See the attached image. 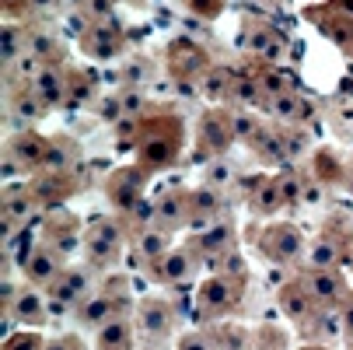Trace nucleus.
I'll return each mask as SVG.
<instances>
[{
  "label": "nucleus",
  "mask_w": 353,
  "mask_h": 350,
  "mask_svg": "<svg viewBox=\"0 0 353 350\" xmlns=\"http://www.w3.org/2000/svg\"><path fill=\"white\" fill-rule=\"evenodd\" d=\"M179 147H182V123L179 116L168 119V126L158 123H140L137 137V165L143 172H158L179 162Z\"/></svg>",
  "instance_id": "nucleus-1"
},
{
  "label": "nucleus",
  "mask_w": 353,
  "mask_h": 350,
  "mask_svg": "<svg viewBox=\"0 0 353 350\" xmlns=\"http://www.w3.org/2000/svg\"><path fill=\"white\" fill-rule=\"evenodd\" d=\"M88 294H94V277H91V266H63V273L46 287V298H49V315H63V312H74Z\"/></svg>",
  "instance_id": "nucleus-2"
},
{
  "label": "nucleus",
  "mask_w": 353,
  "mask_h": 350,
  "mask_svg": "<svg viewBox=\"0 0 353 350\" xmlns=\"http://www.w3.org/2000/svg\"><path fill=\"white\" fill-rule=\"evenodd\" d=\"M241 277H224V273H214L207 277L203 284L196 287V309L203 319H224L231 315V309H238L241 302Z\"/></svg>",
  "instance_id": "nucleus-3"
},
{
  "label": "nucleus",
  "mask_w": 353,
  "mask_h": 350,
  "mask_svg": "<svg viewBox=\"0 0 353 350\" xmlns=\"http://www.w3.org/2000/svg\"><path fill=\"white\" fill-rule=\"evenodd\" d=\"M133 322H137V333L143 340L161 343L175 329V309L165 302V298H140V302L133 305Z\"/></svg>",
  "instance_id": "nucleus-4"
},
{
  "label": "nucleus",
  "mask_w": 353,
  "mask_h": 350,
  "mask_svg": "<svg viewBox=\"0 0 353 350\" xmlns=\"http://www.w3.org/2000/svg\"><path fill=\"white\" fill-rule=\"evenodd\" d=\"M256 242L273 263H294L301 253H305V235H301L294 224H270L263 235H256Z\"/></svg>",
  "instance_id": "nucleus-5"
},
{
  "label": "nucleus",
  "mask_w": 353,
  "mask_h": 350,
  "mask_svg": "<svg viewBox=\"0 0 353 350\" xmlns=\"http://www.w3.org/2000/svg\"><path fill=\"white\" fill-rule=\"evenodd\" d=\"M105 196H109V204H112L123 217H130L133 207L143 200V168L137 165V168H119V172H112L109 182H105Z\"/></svg>",
  "instance_id": "nucleus-6"
},
{
  "label": "nucleus",
  "mask_w": 353,
  "mask_h": 350,
  "mask_svg": "<svg viewBox=\"0 0 353 350\" xmlns=\"http://www.w3.org/2000/svg\"><path fill=\"white\" fill-rule=\"evenodd\" d=\"M21 270H25L28 284L49 287V284H53V280L63 273V253H60V249H53L49 242H39L35 249H28V253H25Z\"/></svg>",
  "instance_id": "nucleus-7"
},
{
  "label": "nucleus",
  "mask_w": 353,
  "mask_h": 350,
  "mask_svg": "<svg viewBox=\"0 0 353 350\" xmlns=\"http://www.w3.org/2000/svg\"><path fill=\"white\" fill-rule=\"evenodd\" d=\"M116 315H130V312H123V305L116 302V298L102 287V291H94V294H88L84 302L74 309V319H77V326L81 329H88V333H98L105 322H112Z\"/></svg>",
  "instance_id": "nucleus-8"
},
{
  "label": "nucleus",
  "mask_w": 353,
  "mask_h": 350,
  "mask_svg": "<svg viewBox=\"0 0 353 350\" xmlns=\"http://www.w3.org/2000/svg\"><path fill=\"white\" fill-rule=\"evenodd\" d=\"M147 273L154 277L158 284H189L192 277H196V253L189 245H182V249H168V253L158 260V263H150L147 266Z\"/></svg>",
  "instance_id": "nucleus-9"
},
{
  "label": "nucleus",
  "mask_w": 353,
  "mask_h": 350,
  "mask_svg": "<svg viewBox=\"0 0 353 350\" xmlns=\"http://www.w3.org/2000/svg\"><path fill=\"white\" fill-rule=\"evenodd\" d=\"M234 217H217L210 228L203 231H192V238L185 242L196 256H224L234 249Z\"/></svg>",
  "instance_id": "nucleus-10"
},
{
  "label": "nucleus",
  "mask_w": 353,
  "mask_h": 350,
  "mask_svg": "<svg viewBox=\"0 0 353 350\" xmlns=\"http://www.w3.org/2000/svg\"><path fill=\"white\" fill-rule=\"evenodd\" d=\"M297 280L305 284V291L312 294L319 309H332L346 298V280L339 277V270H305Z\"/></svg>",
  "instance_id": "nucleus-11"
},
{
  "label": "nucleus",
  "mask_w": 353,
  "mask_h": 350,
  "mask_svg": "<svg viewBox=\"0 0 353 350\" xmlns=\"http://www.w3.org/2000/svg\"><path fill=\"white\" fill-rule=\"evenodd\" d=\"M11 319L28 326V329H39L46 326L49 319V298H46V287H21L14 298H11Z\"/></svg>",
  "instance_id": "nucleus-12"
},
{
  "label": "nucleus",
  "mask_w": 353,
  "mask_h": 350,
  "mask_svg": "<svg viewBox=\"0 0 353 350\" xmlns=\"http://www.w3.org/2000/svg\"><path fill=\"white\" fill-rule=\"evenodd\" d=\"M28 88L35 91V98H39L49 113L60 109V106H67V98H70V81H67V74H63L57 64H46V67L32 77Z\"/></svg>",
  "instance_id": "nucleus-13"
},
{
  "label": "nucleus",
  "mask_w": 353,
  "mask_h": 350,
  "mask_svg": "<svg viewBox=\"0 0 353 350\" xmlns=\"http://www.w3.org/2000/svg\"><path fill=\"white\" fill-rule=\"evenodd\" d=\"M81 49L91 57V60H112L123 53V32L112 25V21H102V25H88V32L81 35Z\"/></svg>",
  "instance_id": "nucleus-14"
},
{
  "label": "nucleus",
  "mask_w": 353,
  "mask_h": 350,
  "mask_svg": "<svg viewBox=\"0 0 353 350\" xmlns=\"http://www.w3.org/2000/svg\"><path fill=\"white\" fill-rule=\"evenodd\" d=\"M224 204H221V189L214 186H199L189 189V231H203L221 217Z\"/></svg>",
  "instance_id": "nucleus-15"
},
{
  "label": "nucleus",
  "mask_w": 353,
  "mask_h": 350,
  "mask_svg": "<svg viewBox=\"0 0 353 350\" xmlns=\"http://www.w3.org/2000/svg\"><path fill=\"white\" fill-rule=\"evenodd\" d=\"M245 49L252 57H259L263 64H280L283 57V35L270 25H256L245 21Z\"/></svg>",
  "instance_id": "nucleus-16"
},
{
  "label": "nucleus",
  "mask_w": 353,
  "mask_h": 350,
  "mask_svg": "<svg viewBox=\"0 0 353 350\" xmlns=\"http://www.w3.org/2000/svg\"><path fill=\"white\" fill-rule=\"evenodd\" d=\"M137 322L133 315H116L112 322H105L94 333V350H137Z\"/></svg>",
  "instance_id": "nucleus-17"
},
{
  "label": "nucleus",
  "mask_w": 353,
  "mask_h": 350,
  "mask_svg": "<svg viewBox=\"0 0 353 350\" xmlns=\"http://www.w3.org/2000/svg\"><path fill=\"white\" fill-rule=\"evenodd\" d=\"M154 204H158V228H189V189L172 186Z\"/></svg>",
  "instance_id": "nucleus-18"
},
{
  "label": "nucleus",
  "mask_w": 353,
  "mask_h": 350,
  "mask_svg": "<svg viewBox=\"0 0 353 350\" xmlns=\"http://www.w3.org/2000/svg\"><path fill=\"white\" fill-rule=\"evenodd\" d=\"M276 302H280V312H283L290 322H297V326H305V322L312 319V312H315L312 294L305 291V284H301V280L283 284L280 294H276Z\"/></svg>",
  "instance_id": "nucleus-19"
},
{
  "label": "nucleus",
  "mask_w": 353,
  "mask_h": 350,
  "mask_svg": "<svg viewBox=\"0 0 353 350\" xmlns=\"http://www.w3.org/2000/svg\"><path fill=\"white\" fill-rule=\"evenodd\" d=\"M77 162V144L70 137H49V147H46V158H42V175H70Z\"/></svg>",
  "instance_id": "nucleus-20"
},
{
  "label": "nucleus",
  "mask_w": 353,
  "mask_h": 350,
  "mask_svg": "<svg viewBox=\"0 0 353 350\" xmlns=\"http://www.w3.org/2000/svg\"><path fill=\"white\" fill-rule=\"evenodd\" d=\"M266 113L276 119V123H283V126H301L308 119V102L301 98L297 91H287V95H276V98H266Z\"/></svg>",
  "instance_id": "nucleus-21"
},
{
  "label": "nucleus",
  "mask_w": 353,
  "mask_h": 350,
  "mask_svg": "<svg viewBox=\"0 0 353 350\" xmlns=\"http://www.w3.org/2000/svg\"><path fill=\"white\" fill-rule=\"evenodd\" d=\"M133 249H137V260H140L143 270H147L150 263H158V260L168 253L172 242H168V231H165V228H143V231L133 235Z\"/></svg>",
  "instance_id": "nucleus-22"
},
{
  "label": "nucleus",
  "mask_w": 353,
  "mask_h": 350,
  "mask_svg": "<svg viewBox=\"0 0 353 350\" xmlns=\"http://www.w3.org/2000/svg\"><path fill=\"white\" fill-rule=\"evenodd\" d=\"M35 204H39V196L32 189H21V186L4 189V221H11L14 228L25 224L35 214Z\"/></svg>",
  "instance_id": "nucleus-23"
},
{
  "label": "nucleus",
  "mask_w": 353,
  "mask_h": 350,
  "mask_svg": "<svg viewBox=\"0 0 353 350\" xmlns=\"http://www.w3.org/2000/svg\"><path fill=\"white\" fill-rule=\"evenodd\" d=\"M248 147H252V155L259 158V165H280V162L287 158L283 137H280V133H273L270 126H263L256 137H252V140H248Z\"/></svg>",
  "instance_id": "nucleus-24"
},
{
  "label": "nucleus",
  "mask_w": 353,
  "mask_h": 350,
  "mask_svg": "<svg viewBox=\"0 0 353 350\" xmlns=\"http://www.w3.org/2000/svg\"><path fill=\"white\" fill-rule=\"evenodd\" d=\"M280 207H283L280 182H276V179H259L256 193H252V200H248V211L256 214V217H273Z\"/></svg>",
  "instance_id": "nucleus-25"
},
{
  "label": "nucleus",
  "mask_w": 353,
  "mask_h": 350,
  "mask_svg": "<svg viewBox=\"0 0 353 350\" xmlns=\"http://www.w3.org/2000/svg\"><path fill=\"white\" fill-rule=\"evenodd\" d=\"M196 88H199V95L207 98V102H224V98L231 95V74L224 70V67H203V74L196 77Z\"/></svg>",
  "instance_id": "nucleus-26"
},
{
  "label": "nucleus",
  "mask_w": 353,
  "mask_h": 350,
  "mask_svg": "<svg viewBox=\"0 0 353 350\" xmlns=\"http://www.w3.org/2000/svg\"><path fill=\"white\" fill-rule=\"evenodd\" d=\"M46 113H49V109L35 98V91H32V88H25V91H14V95H11V119H14L18 126H32V123H39Z\"/></svg>",
  "instance_id": "nucleus-27"
},
{
  "label": "nucleus",
  "mask_w": 353,
  "mask_h": 350,
  "mask_svg": "<svg viewBox=\"0 0 353 350\" xmlns=\"http://www.w3.org/2000/svg\"><path fill=\"white\" fill-rule=\"evenodd\" d=\"M46 147H49V140H46V137H39V133H18V137L11 140V151L21 158V165H25V168H42Z\"/></svg>",
  "instance_id": "nucleus-28"
},
{
  "label": "nucleus",
  "mask_w": 353,
  "mask_h": 350,
  "mask_svg": "<svg viewBox=\"0 0 353 350\" xmlns=\"http://www.w3.org/2000/svg\"><path fill=\"white\" fill-rule=\"evenodd\" d=\"M25 53H28V35L18 25H4V32H0V60H4V67H14Z\"/></svg>",
  "instance_id": "nucleus-29"
},
{
  "label": "nucleus",
  "mask_w": 353,
  "mask_h": 350,
  "mask_svg": "<svg viewBox=\"0 0 353 350\" xmlns=\"http://www.w3.org/2000/svg\"><path fill=\"white\" fill-rule=\"evenodd\" d=\"M259 91H263V98H276V95H287V91H294V81H290V74L283 70V67H276V64H263V70H259Z\"/></svg>",
  "instance_id": "nucleus-30"
},
{
  "label": "nucleus",
  "mask_w": 353,
  "mask_h": 350,
  "mask_svg": "<svg viewBox=\"0 0 353 350\" xmlns=\"http://www.w3.org/2000/svg\"><path fill=\"white\" fill-rule=\"evenodd\" d=\"M84 238H94V242H105V245H112V249H123L126 228H123L116 217H94V221L88 224Z\"/></svg>",
  "instance_id": "nucleus-31"
},
{
  "label": "nucleus",
  "mask_w": 353,
  "mask_h": 350,
  "mask_svg": "<svg viewBox=\"0 0 353 350\" xmlns=\"http://www.w3.org/2000/svg\"><path fill=\"white\" fill-rule=\"evenodd\" d=\"M339 260H343V249L332 238H319L308 249V270H336Z\"/></svg>",
  "instance_id": "nucleus-32"
},
{
  "label": "nucleus",
  "mask_w": 353,
  "mask_h": 350,
  "mask_svg": "<svg viewBox=\"0 0 353 350\" xmlns=\"http://www.w3.org/2000/svg\"><path fill=\"white\" fill-rule=\"evenodd\" d=\"M224 123H228V133H231V140H241V144H248L252 137H256V133L263 130L259 116H252L248 109H234L231 116H224Z\"/></svg>",
  "instance_id": "nucleus-33"
},
{
  "label": "nucleus",
  "mask_w": 353,
  "mask_h": 350,
  "mask_svg": "<svg viewBox=\"0 0 353 350\" xmlns=\"http://www.w3.org/2000/svg\"><path fill=\"white\" fill-rule=\"evenodd\" d=\"M259 81L256 77H231V102L234 106H241V109H248V106H256L259 102Z\"/></svg>",
  "instance_id": "nucleus-34"
},
{
  "label": "nucleus",
  "mask_w": 353,
  "mask_h": 350,
  "mask_svg": "<svg viewBox=\"0 0 353 350\" xmlns=\"http://www.w3.org/2000/svg\"><path fill=\"white\" fill-rule=\"evenodd\" d=\"M84 256H88L91 270H102V266H112L119 260V249H112L105 242H94V238H84Z\"/></svg>",
  "instance_id": "nucleus-35"
},
{
  "label": "nucleus",
  "mask_w": 353,
  "mask_h": 350,
  "mask_svg": "<svg viewBox=\"0 0 353 350\" xmlns=\"http://www.w3.org/2000/svg\"><path fill=\"white\" fill-rule=\"evenodd\" d=\"M116 106H119V119H123V116L140 119V113L147 109V95H143L140 88H123L119 98H116Z\"/></svg>",
  "instance_id": "nucleus-36"
},
{
  "label": "nucleus",
  "mask_w": 353,
  "mask_h": 350,
  "mask_svg": "<svg viewBox=\"0 0 353 350\" xmlns=\"http://www.w3.org/2000/svg\"><path fill=\"white\" fill-rule=\"evenodd\" d=\"M4 350H46V340L39 329H21L4 340Z\"/></svg>",
  "instance_id": "nucleus-37"
},
{
  "label": "nucleus",
  "mask_w": 353,
  "mask_h": 350,
  "mask_svg": "<svg viewBox=\"0 0 353 350\" xmlns=\"http://www.w3.org/2000/svg\"><path fill=\"white\" fill-rule=\"evenodd\" d=\"M67 81H70V98H67V106H84L88 98L94 95V81H88V74H67Z\"/></svg>",
  "instance_id": "nucleus-38"
},
{
  "label": "nucleus",
  "mask_w": 353,
  "mask_h": 350,
  "mask_svg": "<svg viewBox=\"0 0 353 350\" xmlns=\"http://www.w3.org/2000/svg\"><path fill=\"white\" fill-rule=\"evenodd\" d=\"M234 179V168L224 162V158H217V162H207V172H203V186H214V189H224L228 182Z\"/></svg>",
  "instance_id": "nucleus-39"
},
{
  "label": "nucleus",
  "mask_w": 353,
  "mask_h": 350,
  "mask_svg": "<svg viewBox=\"0 0 353 350\" xmlns=\"http://www.w3.org/2000/svg\"><path fill=\"white\" fill-rule=\"evenodd\" d=\"M280 196H283V207H301V193H305V182H301L294 172L280 175Z\"/></svg>",
  "instance_id": "nucleus-40"
},
{
  "label": "nucleus",
  "mask_w": 353,
  "mask_h": 350,
  "mask_svg": "<svg viewBox=\"0 0 353 350\" xmlns=\"http://www.w3.org/2000/svg\"><path fill=\"white\" fill-rule=\"evenodd\" d=\"M116 4H119V0H84V8H81V11L88 14V21L102 25V21H112Z\"/></svg>",
  "instance_id": "nucleus-41"
},
{
  "label": "nucleus",
  "mask_w": 353,
  "mask_h": 350,
  "mask_svg": "<svg viewBox=\"0 0 353 350\" xmlns=\"http://www.w3.org/2000/svg\"><path fill=\"white\" fill-rule=\"evenodd\" d=\"M28 53H32V57H39L42 64H53V53H57V42H53V35H46V32L28 35Z\"/></svg>",
  "instance_id": "nucleus-42"
},
{
  "label": "nucleus",
  "mask_w": 353,
  "mask_h": 350,
  "mask_svg": "<svg viewBox=\"0 0 353 350\" xmlns=\"http://www.w3.org/2000/svg\"><path fill=\"white\" fill-rule=\"evenodd\" d=\"M217 350L224 347V350H248V333L241 329V326H224L221 333H217Z\"/></svg>",
  "instance_id": "nucleus-43"
},
{
  "label": "nucleus",
  "mask_w": 353,
  "mask_h": 350,
  "mask_svg": "<svg viewBox=\"0 0 353 350\" xmlns=\"http://www.w3.org/2000/svg\"><path fill=\"white\" fill-rule=\"evenodd\" d=\"M179 350H217V343H214V336H207V333H185V336L179 340Z\"/></svg>",
  "instance_id": "nucleus-44"
},
{
  "label": "nucleus",
  "mask_w": 353,
  "mask_h": 350,
  "mask_svg": "<svg viewBox=\"0 0 353 350\" xmlns=\"http://www.w3.org/2000/svg\"><path fill=\"white\" fill-rule=\"evenodd\" d=\"M18 172H28V168L21 165V158L8 147V151H4V179H18Z\"/></svg>",
  "instance_id": "nucleus-45"
},
{
  "label": "nucleus",
  "mask_w": 353,
  "mask_h": 350,
  "mask_svg": "<svg viewBox=\"0 0 353 350\" xmlns=\"http://www.w3.org/2000/svg\"><path fill=\"white\" fill-rule=\"evenodd\" d=\"M25 4H28L32 14H57L63 0H25Z\"/></svg>",
  "instance_id": "nucleus-46"
},
{
  "label": "nucleus",
  "mask_w": 353,
  "mask_h": 350,
  "mask_svg": "<svg viewBox=\"0 0 353 350\" xmlns=\"http://www.w3.org/2000/svg\"><path fill=\"white\" fill-rule=\"evenodd\" d=\"M339 326H343V333L353 340V294L346 298V305H343V312H339Z\"/></svg>",
  "instance_id": "nucleus-47"
},
{
  "label": "nucleus",
  "mask_w": 353,
  "mask_h": 350,
  "mask_svg": "<svg viewBox=\"0 0 353 350\" xmlns=\"http://www.w3.org/2000/svg\"><path fill=\"white\" fill-rule=\"evenodd\" d=\"M46 350H81L77 336H57V340H46Z\"/></svg>",
  "instance_id": "nucleus-48"
},
{
  "label": "nucleus",
  "mask_w": 353,
  "mask_h": 350,
  "mask_svg": "<svg viewBox=\"0 0 353 350\" xmlns=\"http://www.w3.org/2000/svg\"><path fill=\"white\" fill-rule=\"evenodd\" d=\"M322 200V189L319 186H305V193H301V204H319Z\"/></svg>",
  "instance_id": "nucleus-49"
},
{
  "label": "nucleus",
  "mask_w": 353,
  "mask_h": 350,
  "mask_svg": "<svg viewBox=\"0 0 353 350\" xmlns=\"http://www.w3.org/2000/svg\"><path fill=\"white\" fill-rule=\"evenodd\" d=\"M339 42H343V49H346V53L353 57V28H350V32H343V35H339Z\"/></svg>",
  "instance_id": "nucleus-50"
},
{
  "label": "nucleus",
  "mask_w": 353,
  "mask_h": 350,
  "mask_svg": "<svg viewBox=\"0 0 353 350\" xmlns=\"http://www.w3.org/2000/svg\"><path fill=\"white\" fill-rule=\"evenodd\" d=\"M18 4H21V0H4V11H8V8H11V11H21Z\"/></svg>",
  "instance_id": "nucleus-51"
},
{
  "label": "nucleus",
  "mask_w": 353,
  "mask_h": 350,
  "mask_svg": "<svg viewBox=\"0 0 353 350\" xmlns=\"http://www.w3.org/2000/svg\"><path fill=\"white\" fill-rule=\"evenodd\" d=\"M140 350H165V347H161V343H150V340H147V343H143Z\"/></svg>",
  "instance_id": "nucleus-52"
},
{
  "label": "nucleus",
  "mask_w": 353,
  "mask_h": 350,
  "mask_svg": "<svg viewBox=\"0 0 353 350\" xmlns=\"http://www.w3.org/2000/svg\"><path fill=\"white\" fill-rule=\"evenodd\" d=\"M63 4H70V8H77V11H81V8H84V0H63Z\"/></svg>",
  "instance_id": "nucleus-53"
},
{
  "label": "nucleus",
  "mask_w": 353,
  "mask_h": 350,
  "mask_svg": "<svg viewBox=\"0 0 353 350\" xmlns=\"http://www.w3.org/2000/svg\"><path fill=\"white\" fill-rule=\"evenodd\" d=\"M263 4H280V0H263Z\"/></svg>",
  "instance_id": "nucleus-54"
},
{
  "label": "nucleus",
  "mask_w": 353,
  "mask_h": 350,
  "mask_svg": "<svg viewBox=\"0 0 353 350\" xmlns=\"http://www.w3.org/2000/svg\"><path fill=\"white\" fill-rule=\"evenodd\" d=\"M308 350H322V347H308Z\"/></svg>",
  "instance_id": "nucleus-55"
},
{
  "label": "nucleus",
  "mask_w": 353,
  "mask_h": 350,
  "mask_svg": "<svg viewBox=\"0 0 353 350\" xmlns=\"http://www.w3.org/2000/svg\"><path fill=\"white\" fill-rule=\"evenodd\" d=\"M133 4H137V0H133Z\"/></svg>",
  "instance_id": "nucleus-56"
}]
</instances>
